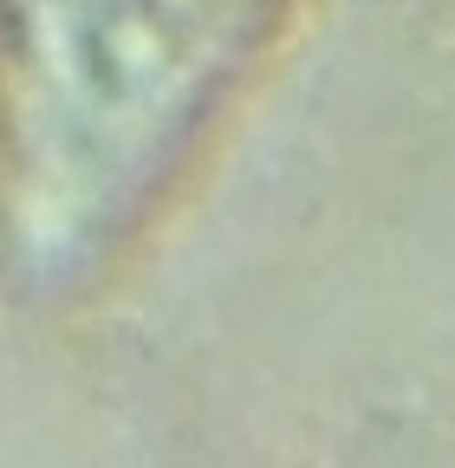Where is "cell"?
Listing matches in <instances>:
<instances>
[{"mask_svg": "<svg viewBox=\"0 0 455 468\" xmlns=\"http://www.w3.org/2000/svg\"><path fill=\"white\" fill-rule=\"evenodd\" d=\"M287 0H0V183L98 196L183 169Z\"/></svg>", "mask_w": 455, "mask_h": 468, "instance_id": "cell-1", "label": "cell"}]
</instances>
